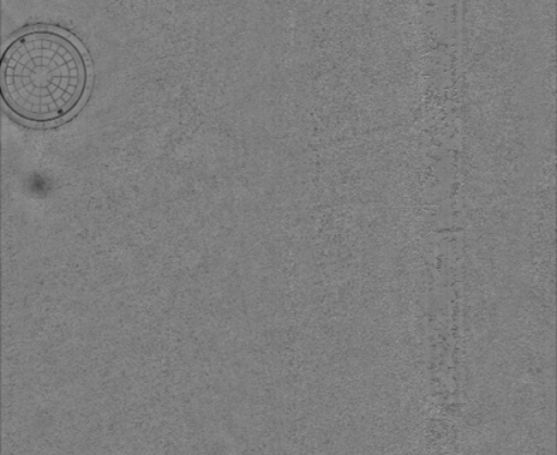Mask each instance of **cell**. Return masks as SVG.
Returning a JSON list of instances; mask_svg holds the SVG:
<instances>
[{
	"label": "cell",
	"instance_id": "cell-1",
	"mask_svg": "<svg viewBox=\"0 0 557 455\" xmlns=\"http://www.w3.org/2000/svg\"><path fill=\"white\" fill-rule=\"evenodd\" d=\"M89 86V60L74 36L33 27L12 36L0 59V91L17 118L58 122L82 103Z\"/></svg>",
	"mask_w": 557,
	"mask_h": 455
}]
</instances>
